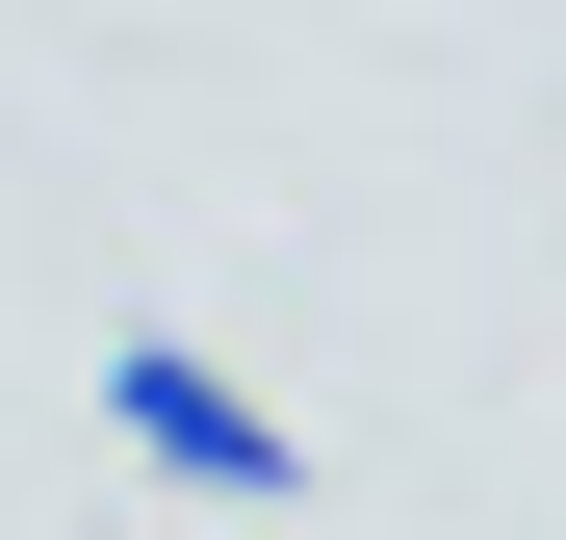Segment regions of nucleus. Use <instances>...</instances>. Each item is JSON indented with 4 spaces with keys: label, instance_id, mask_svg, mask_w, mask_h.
<instances>
[{
    "label": "nucleus",
    "instance_id": "obj_1",
    "mask_svg": "<svg viewBox=\"0 0 566 540\" xmlns=\"http://www.w3.org/2000/svg\"><path fill=\"white\" fill-rule=\"evenodd\" d=\"M104 437H129L155 489H207V515H310V437H283L207 335H104Z\"/></svg>",
    "mask_w": 566,
    "mask_h": 540
}]
</instances>
